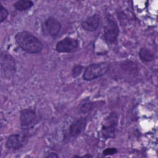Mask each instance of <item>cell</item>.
Instances as JSON below:
<instances>
[{"label":"cell","mask_w":158,"mask_h":158,"mask_svg":"<svg viewBox=\"0 0 158 158\" xmlns=\"http://www.w3.org/2000/svg\"><path fill=\"white\" fill-rule=\"evenodd\" d=\"M15 39L19 46L28 53L37 54L43 49V44L40 40L28 31L17 33Z\"/></svg>","instance_id":"obj_1"},{"label":"cell","mask_w":158,"mask_h":158,"mask_svg":"<svg viewBox=\"0 0 158 158\" xmlns=\"http://www.w3.org/2000/svg\"><path fill=\"white\" fill-rule=\"evenodd\" d=\"M109 66L106 62L92 64L85 70L83 78L86 81H91L104 75L109 70Z\"/></svg>","instance_id":"obj_2"},{"label":"cell","mask_w":158,"mask_h":158,"mask_svg":"<svg viewBox=\"0 0 158 158\" xmlns=\"http://www.w3.org/2000/svg\"><path fill=\"white\" fill-rule=\"evenodd\" d=\"M119 28L117 22L111 15H107L104 27V37L107 43H113L117 40Z\"/></svg>","instance_id":"obj_3"},{"label":"cell","mask_w":158,"mask_h":158,"mask_svg":"<svg viewBox=\"0 0 158 158\" xmlns=\"http://www.w3.org/2000/svg\"><path fill=\"white\" fill-rule=\"evenodd\" d=\"M118 115L115 112H111L105 119L101 128V133L105 139L115 137L118 125Z\"/></svg>","instance_id":"obj_4"},{"label":"cell","mask_w":158,"mask_h":158,"mask_svg":"<svg viewBox=\"0 0 158 158\" xmlns=\"http://www.w3.org/2000/svg\"><path fill=\"white\" fill-rule=\"evenodd\" d=\"M1 69L2 74L6 77H9L13 75L17 69L16 63L12 56L8 53L1 51Z\"/></svg>","instance_id":"obj_5"},{"label":"cell","mask_w":158,"mask_h":158,"mask_svg":"<svg viewBox=\"0 0 158 158\" xmlns=\"http://www.w3.org/2000/svg\"><path fill=\"white\" fill-rule=\"evenodd\" d=\"M28 140L26 133H17L10 135L6 141V146L10 150H17L23 147Z\"/></svg>","instance_id":"obj_6"},{"label":"cell","mask_w":158,"mask_h":158,"mask_svg":"<svg viewBox=\"0 0 158 158\" xmlns=\"http://www.w3.org/2000/svg\"><path fill=\"white\" fill-rule=\"evenodd\" d=\"M61 29L59 21L53 17H49L42 24V30L44 33L52 37L56 36Z\"/></svg>","instance_id":"obj_7"},{"label":"cell","mask_w":158,"mask_h":158,"mask_svg":"<svg viewBox=\"0 0 158 158\" xmlns=\"http://www.w3.org/2000/svg\"><path fill=\"white\" fill-rule=\"evenodd\" d=\"M78 41L77 40L66 37L59 41L56 46V49L58 52H73L78 48Z\"/></svg>","instance_id":"obj_8"},{"label":"cell","mask_w":158,"mask_h":158,"mask_svg":"<svg viewBox=\"0 0 158 158\" xmlns=\"http://www.w3.org/2000/svg\"><path fill=\"white\" fill-rule=\"evenodd\" d=\"M37 116L35 110L25 109L21 111L20 115V122L23 129L29 128L36 123Z\"/></svg>","instance_id":"obj_9"},{"label":"cell","mask_w":158,"mask_h":158,"mask_svg":"<svg viewBox=\"0 0 158 158\" xmlns=\"http://www.w3.org/2000/svg\"><path fill=\"white\" fill-rule=\"evenodd\" d=\"M87 124V120L85 117H81L74 121L69 127L68 135L70 137L75 138L78 136L84 131Z\"/></svg>","instance_id":"obj_10"},{"label":"cell","mask_w":158,"mask_h":158,"mask_svg":"<svg viewBox=\"0 0 158 158\" xmlns=\"http://www.w3.org/2000/svg\"><path fill=\"white\" fill-rule=\"evenodd\" d=\"M100 23V17L98 14L89 16L82 21L81 25L87 31H94L97 30Z\"/></svg>","instance_id":"obj_11"},{"label":"cell","mask_w":158,"mask_h":158,"mask_svg":"<svg viewBox=\"0 0 158 158\" xmlns=\"http://www.w3.org/2000/svg\"><path fill=\"white\" fill-rule=\"evenodd\" d=\"M139 57L144 62H151L154 60V55L152 51L147 48H141L139 51Z\"/></svg>","instance_id":"obj_12"},{"label":"cell","mask_w":158,"mask_h":158,"mask_svg":"<svg viewBox=\"0 0 158 158\" xmlns=\"http://www.w3.org/2000/svg\"><path fill=\"white\" fill-rule=\"evenodd\" d=\"M33 2L31 1L28 0H20L16 1L14 6L15 9L19 11H23L25 10L30 7H31L33 6Z\"/></svg>","instance_id":"obj_13"},{"label":"cell","mask_w":158,"mask_h":158,"mask_svg":"<svg viewBox=\"0 0 158 158\" xmlns=\"http://www.w3.org/2000/svg\"><path fill=\"white\" fill-rule=\"evenodd\" d=\"M93 104L91 102H86L82 104L80 107V112L81 113H87L93 109Z\"/></svg>","instance_id":"obj_14"},{"label":"cell","mask_w":158,"mask_h":158,"mask_svg":"<svg viewBox=\"0 0 158 158\" xmlns=\"http://www.w3.org/2000/svg\"><path fill=\"white\" fill-rule=\"evenodd\" d=\"M83 69V67L81 65H77L74 66L72 70V75L73 77L76 78L78 76H79L82 72Z\"/></svg>","instance_id":"obj_15"},{"label":"cell","mask_w":158,"mask_h":158,"mask_svg":"<svg viewBox=\"0 0 158 158\" xmlns=\"http://www.w3.org/2000/svg\"><path fill=\"white\" fill-rule=\"evenodd\" d=\"M1 22H4L8 16V10L1 4Z\"/></svg>","instance_id":"obj_16"},{"label":"cell","mask_w":158,"mask_h":158,"mask_svg":"<svg viewBox=\"0 0 158 158\" xmlns=\"http://www.w3.org/2000/svg\"><path fill=\"white\" fill-rule=\"evenodd\" d=\"M117 150L114 148H107L103 151L104 155H112L115 153H117Z\"/></svg>","instance_id":"obj_17"},{"label":"cell","mask_w":158,"mask_h":158,"mask_svg":"<svg viewBox=\"0 0 158 158\" xmlns=\"http://www.w3.org/2000/svg\"><path fill=\"white\" fill-rule=\"evenodd\" d=\"M59 157L58 155L56 153H54V152H51V153L49 154L46 156V157H52V158H54V157Z\"/></svg>","instance_id":"obj_18"},{"label":"cell","mask_w":158,"mask_h":158,"mask_svg":"<svg viewBox=\"0 0 158 158\" xmlns=\"http://www.w3.org/2000/svg\"><path fill=\"white\" fill-rule=\"evenodd\" d=\"M83 157H92V156H91V155H89V154H87V155H85V156H83Z\"/></svg>","instance_id":"obj_19"}]
</instances>
